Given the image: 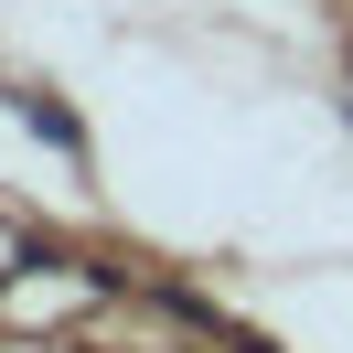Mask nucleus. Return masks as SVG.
<instances>
[{
  "label": "nucleus",
  "mask_w": 353,
  "mask_h": 353,
  "mask_svg": "<svg viewBox=\"0 0 353 353\" xmlns=\"http://www.w3.org/2000/svg\"><path fill=\"white\" fill-rule=\"evenodd\" d=\"M11 108H22V129H43V139H54V150H65V161H86V118H75L65 97H43V86H22V97H11Z\"/></svg>",
  "instance_id": "f257e3e1"
},
{
  "label": "nucleus",
  "mask_w": 353,
  "mask_h": 353,
  "mask_svg": "<svg viewBox=\"0 0 353 353\" xmlns=\"http://www.w3.org/2000/svg\"><path fill=\"white\" fill-rule=\"evenodd\" d=\"M22 268H32V257H11V268H0V289H11V279H22Z\"/></svg>",
  "instance_id": "f03ea898"
},
{
  "label": "nucleus",
  "mask_w": 353,
  "mask_h": 353,
  "mask_svg": "<svg viewBox=\"0 0 353 353\" xmlns=\"http://www.w3.org/2000/svg\"><path fill=\"white\" fill-rule=\"evenodd\" d=\"M343 118H353V97H343Z\"/></svg>",
  "instance_id": "7ed1b4c3"
}]
</instances>
